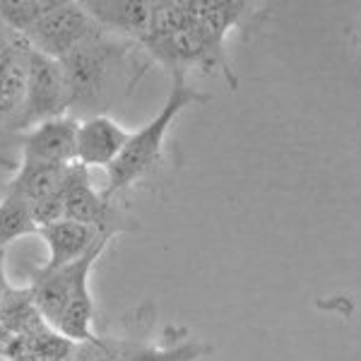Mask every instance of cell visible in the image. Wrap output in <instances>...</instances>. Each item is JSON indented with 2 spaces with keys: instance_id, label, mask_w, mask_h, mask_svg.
Segmentation results:
<instances>
[{
  "instance_id": "1",
  "label": "cell",
  "mask_w": 361,
  "mask_h": 361,
  "mask_svg": "<svg viewBox=\"0 0 361 361\" xmlns=\"http://www.w3.org/2000/svg\"><path fill=\"white\" fill-rule=\"evenodd\" d=\"M250 15L248 3H157L152 27L137 46L171 78L219 73L231 90H238L226 39Z\"/></svg>"
},
{
  "instance_id": "2",
  "label": "cell",
  "mask_w": 361,
  "mask_h": 361,
  "mask_svg": "<svg viewBox=\"0 0 361 361\" xmlns=\"http://www.w3.org/2000/svg\"><path fill=\"white\" fill-rule=\"evenodd\" d=\"M147 61L149 58L135 42L99 29L61 61L70 92V116L80 121L104 114L121 85H126L128 92L137 85L147 70Z\"/></svg>"
},
{
  "instance_id": "3",
  "label": "cell",
  "mask_w": 361,
  "mask_h": 361,
  "mask_svg": "<svg viewBox=\"0 0 361 361\" xmlns=\"http://www.w3.org/2000/svg\"><path fill=\"white\" fill-rule=\"evenodd\" d=\"M114 238H104L80 260L58 270L37 267L27 284L37 311L56 333L73 345L92 340L94 333V296L90 292V277L104 250Z\"/></svg>"
},
{
  "instance_id": "4",
  "label": "cell",
  "mask_w": 361,
  "mask_h": 361,
  "mask_svg": "<svg viewBox=\"0 0 361 361\" xmlns=\"http://www.w3.org/2000/svg\"><path fill=\"white\" fill-rule=\"evenodd\" d=\"M207 99V94L195 90L185 78H173V85L169 90L166 102L161 104L159 114L145 126H140L137 130H130L123 152L106 169V185L102 188V193L116 200L133 185L152 178L159 171V166L164 164L166 137L176 118L185 109L195 106V104H205Z\"/></svg>"
},
{
  "instance_id": "5",
  "label": "cell",
  "mask_w": 361,
  "mask_h": 361,
  "mask_svg": "<svg viewBox=\"0 0 361 361\" xmlns=\"http://www.w3.org/2000/svg\"><path fill=\"white\" fill-rule=\"evenodd\" d=\"M61 219L87 224L104 236L133 234L137 222L126 212L111 197H106L99 188H94L92 176L80 164L70 166L68 178L61 190Z\"/></svg>"
},
{
  "instance_id": "6",
  "label": "cell",
  "mask_w": 361,
  "mask_h": 361,
  "mask_svg": "<svg viewBox=\"0 0 361 361\" xmlns=\"http://www.w3.org/2000/svg\"><path fill=\"white\" fill-rule=\"evenodd\" d=\"M58 116H70V92L63 66L61 61L39 54L29 46L25 104L17 133Z\"/></svg>"
},
{
  "instance_id": "7",
  "label": "cell",
  "mask_w": 361,
  "mask_h": 361,
  "mask_svg": "<svg viewBox=\"0 0 361 361\" xmlns=\"http://www.w3.org/2000/svg\"><path fill=\"white\" fill-rule=\"evenodd\" d=\"M97 32L99 25L82 3H54L49 13L25 34V42L39 54L63 61Z\"/></svg>"
},
{
  "instance_id": "8",
  "label": "cell",
  "mask_w": 361,
  "mask_h": 361,
  "mask_svg": "<svg viewBox=\"0 0 361 361\" xmlns=\"http://www.w3.org/2000/svg\"><path fill=\"white\" fill-rule=\"evenodd\" d=\"M29 44L0 25V133L20 128Z\"/></svg>"
},
{
  "instance_id": "9",
  "label": "cell",
  "mask_w": 361,
  "mask_h": 361,
  "mask_svg": "<svg viewBox=\"0 0 361 361\" xmlns=\"http://www.w3.org/2000/svg\"><path fill=\"white\" fill-rule=\"evenodd\" d=\"M78 152V118L58 116L20 130V159L73 166Z\"/></svg>"
},
{
  "instance_id": "10",
  "label": "cell",
  "mask_w": 361,
  "mask_h": 361,
  "mask_svg": "<svg viewBox=\"0 0 361 361\" xmlns=\"http://www.w3.org/2000/svg\"><path fill=\"white\" fill-rule=\"evenodd\" d=\"M130 130L109 114H94L78 121V152L75 164L82 169H109L123 152Z\"/></svg>"
},
{
  "instance_id": "11",
  "label": "cell",
  "mask_w": 361,
  "mask_h": 361,
  "mask_svg": "<svg viewBox=\"0 0 361 361\" xmlns=\"http://www.w3.org/2000/svg\"><path fill=\"white\" fill-rule=\"evenodd\" d=\"M104 345L111 361H197L214 352L212 345L185 335L173 337L166 345H154L142 337H104Z\"/></svg>"
},
{
  "instance_id": "12",
  "label": "cell",
  "mask_w": 361,
  "mask_h": 361,
  "mask_svg": "<svg viewBox=\"0 0 361 361\" xmlns=\"http://www.w3.org/2000/svg\"><path fill=\"white\" fill-rule=\"evenodd\" d=\"M37 234L44 238L46 250H49V258L42 265V270H58V267H66L75 260H80L82 255L90 253L99 241L111 236L99 234L97 229L73 219H56L44 226H39Z\"/></svg>"
},
{
  "instance_id": "13",
  "label": "cell",
  "mask_w": 361,
  "mask_h": 361,
  "mask_svg": "<svg viewBox=\"0 0 361 361\" xmlns=\"http://www.w3.org/2000/svg\"><path fill=\"white\" fill-rule=\"evenodd\" d=\"M99 29L118 39L140 42L149 32L157 3H82Z\"/></svg>"
},
{
  "instance_id": "14",
  "label": "cell",
  "mask_w": 361,
  "mask_h": 361,
  "mask_svg": "<svg viewBox=\"0 0 361 361\" xmlns=\"http://www.w3.org/2000/svg\"><path fill=\"white\" fill-rule=\"evenodd\" d=\"M73 349V342L56 333L51 325L0 340V357L8 361H68Z\"/></svg>"
},
{
  "instance_id": "15",
  "label": "cell",
  "mask_w": 361,
  "mask_h": 361,
  "mask_svg": "<svg viewBox=\"0 0 361 361\" xmlns=\"http://www.w3.org/2000/svg\"><path fill=\"white\" fill-rule=\"evenodd\" d=\"M37 234V222L20 197L3 193L0 197V250H5L17 238Z\"/></svg>"
},
{
  "instance_id": "16",
  "label": "cell",
  "mask_w": 361,
  "mask_h": 361,
  "mask_svg": "<svg viewBox=\"0 0 361 361\" xmlns=\"http://www.w3.org/2000/svg\"><path fill=\"white\" fill-rule=\"evenodd\" d=\"M54 3H34V0H5L0 3V25H5L10 32L25 34L37 25L42 17L49 13Z\"/></svg>"
},
{
  "instance_id": "17",
  "label": "cell",
  "mask_w": 361,
  "mask_h": 361,
  "mask_svg": "<svg viewBox=\"0 0 361 361\" xmlns=\"http://www.w3.org/2000/svg\"><path fill=\"white\" fill-rule=\"evenodd\" d=\"M13 287L8 279V272H5V250H0V296H3L8 289Z\"/></svg>"
},
{
  "instance_id": "18",
  "label": "cell",
  "mask_w": 361,
  "mask_h": 361,
  "mask_svg": "<svg viewBox=\"0 0 361 361\" xmlns=\"http://www.w3.org/2000/svg\"><path fill=\"white\" fill-rule=\"evenodd\" d=\"M0 361H8V359H5V357H0Z\"/></svg>"
},
{
  "instance_id": "19",
  "label": "cell",
  "mask_w": 361,
  "mask_h": 361,
  "mask_svg": "<svg viewBox=\"0 0 361 361\" xmlns=\"http://www.w3.org/2000/svg\"><path fill=\"white\" fill-rule=\"evenodd\" d=\"M359 39H361V27H359Z\"/></svg>"
}]
</instances>
